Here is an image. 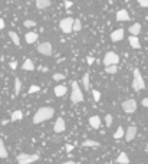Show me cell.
Returning <instances> with one entry per match:
<instances>
[{"label":"cell","mask_w":148,"mask_h":164,"mask_svg":"<svg viewBox=\"0 0 148 164\" xmlns=\"http://www.w3.org/2000/svg\"><path fill=\"white\" fill-rule=\"evenodd\" d=\"M105 122H107V127L112 125V115H111V114H107V117H105Z\"/></svg>","instance_id":"d6a6232c"},{"label":"cell","mask_w":148,"mask_h":164,"mask_svg":"<svg viewBox=\"0 0 148 164\" xmlns=\"http://www.w3.org/2000/svg\"><path fill=\"white\" fill-rule=\"evenodd\" d=\"M20 89H22V81L19 79V78H16L15 79V95H19L20 94Z\"/></svg>","instance_id":"4316f807"},{"label":"cell","mask_w":148,"mask_h":164,"mask_svg":"<svg viewBox=\"0 0 148 164\" xmlns=\"http://www.w3.org/2000/svg\"><path fill=\"white\" fill-rule=\"evenodd\" d=\"M7 122H9V120H4V121H2V125H6Z\"/></svg>","instance_id":"b9f144b4"},{"label":"cell","mask_w":148,"mask_h":164,"mask_svg":"<svg viewBox=\"0 0 148 164\" xmlns=\"http://www.w3.org/2000/svg\"><path fill=\"white\" fill-rule=\"evenodd\" d=\"M76 164H81V163H76Z\"/></svg>","instance_id":"ee69618b"},{"label":"cell","mask_w":148,"mask_h":164,"mask_svg":"<svg viewBox=\"0 0 148 164\" xmlns=\"http://www.w3.org/2000/svg\"><path fill=\"white\" fill-rule=\"evenodd\" d=\"M7 150H6V147H4V143L3 140L0 138V158H7Z\"/></svg>","instance_id":"7402d4cb"},{"label":"cell","mask_w":148,"mask_h":164,"mask_svg":"<svg viewBox=\"0 0 148 164\" xmlns=\"http://www.w3.org/2000/svg\"><path fill=\"white\" fill-rule=\"evenodd\" d=\"M9 66H10V69H13V71H15V69L17 68V62H16V61H12V62L9 63Z\"/></svg>","instance_id":"d590c367"},{"label":"cell","mask_w":148,"mask_h":164,"mask_svg":"<svg viewBox=\"0 0 148 164\" xmlns=\"http://www.w3.org/2000/svg\"><path fill=\"white\" fill-rule=\"evenodd\" d=\"M116 20L118 22H128L129 20V13L125 10V9H121L116 13Z\"/></svg>","instance_id":"7c38bea8"},{"label":"cell","mask_w":148,"mask_h":164,"mask_svg":"<svg viewBox=\"0 0 148 164\" xmlns=\"http://www.w3.org/2000/svg\"><path fill=\"white\" fill-rule=\"evenodd\" d=\"M66 153H70L72 150H74V145H70V144H66V147H65Z\"/></svg>","instance_id":"8d00e7d4"},{"label":"cell","mask_w":148,"mask_h":164,"mask_svg":"<svg viewBox=\"0 0 148 164\" xmlns=\"http://www.w3.org/2000/svg\"><path fill=\"white\" fill-rule=\"evenodd\" d=\"M105 72H107V74H111V75H114V74H116V72H118V66H116V65L105 66Z\"/></svg>","instance_id":"83f0119b"},{"label":"cell","mask_w":148,"mask_h":164,"mask_svg":"<svg viewBox=\"0 0 148 164\" xmlns=\"http://www.w3.org/2000/svg\"><path fill=\"white\" fill-rule=\"evenodd\" d=\"M122 137H125V131H124L122 127H118V130L114 132V138L119 140V138H122Z\"/></svg>","instance_id":"484cf974"},{"label":"cell","mask_w":148,"mask_h":164,"mask_svg":"<svg viewBox=\"0 0 148 164\" xmlns=\"http://www.w3.org/2000/svg\"><path fill=\"white\" fill-rule=\"evenodd\" d=\"M65 130H66V122H65V120L59 117L58 120H56V122H55V125H53V131L56 132V134H61V132H63Z\"/></svg>","instance_id":"9c48e42d"},{"label":"cell","mask_w":148,"mask_h":164,"mask_svg":"<svg viewBox=\"0 0 148 164\" xmlns=\"http://www.w3.org/2000/svg\"><path fill=\"white\" fill-rule=\"evenodd\" d=\"M137 131H138V128H137L135 125H129L128 130L125 131V140H127V141H132V140L137 137Z\"/></svg>","instance_id":"30bf717a"},{"label":"cell","mask_w":148,"mask_h":164,"mask_svg":"<svg viewBox=\"0 0 148 164\" xmlns=\"http://www.w3.org/2000/svg\"><path fill=\"white\" fill-rule=\"evenodd\" d=\"M138 4L141 7H148V0H138Z\"/></svg>","instance_id":"e575fe53"},{"label":"cell","mask_w":148,"mask_h":164,"mask_svg":"<svg viewBox=\"0 0 148 164\" xmlns=\"http://www.w3.org/2000/svg\"><path fill=\"white\" fill-rule=\"evenodd\" d=\"M36 160H39V154H19L17 156L19 164H30Z\"/></svg>","instance_id":"8992f818"},{"label":"cell","mask_w":148,"mask_h":164,"mask_svg":"<svg viewBox=\"0 0 148 164\" xmlns=\"http://www.w3.org/2000/svg\"><path fill=\"white\" fill-rule=\"evenodd\" d=\"M132 88H134V91H141V89L145 88L144 78H142V75H141L140 69H134V81H132Z\"/></svg>","instance_id":"3957f363"},{"label":"cell","mask_w":148,"mask_h":164,"mask_svg":"<svg viewBox=\"0 0 148 164\" xmlns=\"http://www.w3.org/2000/svg\"><path fill=\"white\" fill-rule=\"evenodd\" d=\"M53 79L55 81H63L65 79V75H63V74H53Z\"/></svg>","instance_id":"1f68e13d"},{"label":"cell","mask_w":148,"mask_h":164,"mask_svg":"<svg viewBox=\"0 0 148 164\" xmlns=\"http://www.w3.org/2000/svg\"><path fill=\"white\" fill-rule=\"evenodd\" d=\"M81 29H82V23H81V20H79V19H75V22H74V32H79Z\"/></svg>","instance_id":"f1b7e54d"},{"label":"cell","mask_w":148,"mask_h":164,"mask_svg":"<svg viewBox=\"0 0 148 164\" xmlns=\"http://www.w3.org/2000/svg\"><path fill=\"white\" fill-rule=\"evenodd\" d=\"M22 118H23V112L22 111H15V112H12L10 121H20Z\"/></svg>","instance_id":"cb8c5ba5"},{"label":"cell","mask_w":148,"mask_h":164,"mask_svg":"<svg viewBox=\"0 0 148 164\" xmlns=\"http://www.w3.org/2000/svg\"><path fill=\"white\" fill-rule=\"evenodd\" d=\"M25 38H26V42L32 45V43H35L37 40V33H35V32H29V33L25 35Z\"/></svg>","instance_id":"e0dca14e"},{"label":"cell","mask_w":148,"mask_h":164,"mask_svg":"<svg viewBox=\"0 0 148 164\" xmlns=\"http://www.w3.org/2000/svg\"><path fill=\"white\" fill-rule=\"evenodd\" d=\"M37 52L42 55H46V56H50L52 55V43L42 42L40 45H37Z\"/></svg>","instance_id":"ba28073f"},{"label":"cell","mask_w":148,"mask_h":164,"mask_svg":"<svg viewBox=\"0 0 148 164\" xmlns=\"http://www.w3.org/2000/svg\"><path fill=\"white\" fill-rule=\"evenodd\" d=\"M9 36H10V39L13 40V43L16 45V46H20V39H19V36H17V33H15V32H9Z\"/></svg>","instance_id":"d4e9b609"},{"label":"cell","mask_w":148,"mask_h":164,"mask_svg":"<svg viewBox=\"0 0 148 164\" xmlns=\"http://www.w3.org/2000/svg\"><path fill=\"white\" fill-rule=\"evenodd\" d=\"M63 164H76V163H74V161H65Z\"/></svg>","instance_id":"7bdbcfd3"},{"label":"cell","mask_w":148,"mask_h":164,"mask_svg":"<svg viewBox=\"0 0 148 164\" xmlns=\"http://www.w3.org/2000/svg\"><path fill=\"white\" fill-rule=\"evenodd\" d=\"M116 163L118 164H129V157L125 153H119V156L116 157Z\"/></svg>","instance_id":"9a60e30c"},{"label":"cell","mask_w":148,"mask_h":164,"mask_svg":"<svg viewBox=\"0 0 148 164\" xmlns=\"http://www.w3.org/2000/svg\"><path fill=\"white\" fill-rule=\"evenodd\" d=\"M3 27H4V20L3 19H0V30L3 29Z\"/></svg>","instance_id":"60d3db41"},{"label":"cell","mask_w":148,"mask_h":164,"mask_svg":"<svg viewBox=\"0 0 148 164\" xmlns=\"http://www.w3.org/2000/svg\"><path fill=\"white\" fill-rule=\"evenodd\" d=\"M89 125L92 127V128H95V130H98L99 127H101V118H99L98 115H92V117L89 118Z\"/></svg>","instance_id":"4fadbf2b"},{"label":"cell","mask_w":148,"mask_h":164,"mask_svg":"<svg viewBox=\"0 0 148 164\" xmlns=\"http://www.w3.org/2000/svg\"><path fill=\"white\" fill-rule=\"evenodd\" d=\"M37 9H46L50 6V0H35Z\"/></svg>","instance_id":"d6986e66"},{"label":"cell","mask_w":148,"mask_h":164,"mask_svg":"<svg viewBox=\"0 0 148 164\" xmlns=\"http://www.w3.org/2000/svg\"><path fill=\"white\" fill-rule=\"evenodd\" d=\"M66 91H68V88H66L65 85H58V86H55V89H53V92L56 97H63L66 94Z\"/></svg>","instance_id":"5bb4252c"},{"label":"cell","mask_w":148,"mask_h":164,"mask_svg":"<svg viewBox=\"0 0 148 164\" xmlns=\"http://www.w3.org/2000/svg\"><path fill=\"white\" fill-rule=\"evenodd\" d=\"M122 109L127 114H134L137 111V101L135 99H127L122 102Z\"/></svg>","instance_id":"52a82bcc"},{"label":"cell","mask_w":148,"mask_h":164,"mask_svg":"<svg viewBox=\"0 0 148 164\" xmlns=\"http://www.w3.org/2000/svg\"><path fill=\"white\" fill-rule=\"evenodd\" d=\"M23 71H33V69H35V65H33V62L32 61H30V59H26L25 62H23Z\"/></svg>","instance_id":"44dd1931"},{"label":"cell","mask_w":148,"mask_h":164,"mask_svg":"<svg viewBox=\"0 0 148 164\" xmlns=\"http://www.w3.org/2000/svg\"><path fill=\"white\" fill-rule=\"evenodd\" d=\"M129 45H131L132 49H140L141 45H140V40H138V36H129Z\"/></svg>","instance_id":"2e32d148"},{"label":"cell","mask_w":148,"mask_h":164,"mask_svg":"<svg viewBox=\"0 0 148 164\" xmlns=\"http://www.w3.org/2000/svg\"><path fill=\"white\" fill-rule=\"evenodd\" d=\"M55 115V109L52 107H42L36 111V114L33 115V124H40V122H45L48 120Z\"/></svg>","instance_id":"6da1fadb"},{"label":"cell","mask_w":148,"mask_h":164,"mask_svg":"<svg viewBox=\"0 0 148 164\" xmlns=\"http://www.w3.org/2000/svg\"><path fill=\"white\" fill-rule=\"evenodd\" d=\"M101 144L98 141H95V140H85L82 143V147H99Z\"/></svg>","instance_id":"ffe728a7"},{"label":"cell","mask_w":148,"mask_h":164,"mask_svg":"<svg viewBox=\"0 0 148 164\" xmlns=\"http://www.w3.org/2000/svg\"><path fill=\"white\" fill-rule=\"evenodd\" d=\"M70 101L74 102V104H79V102L83 101V94L79 88V84L76 81L72 82V94H70Z\"/></svg>","instance_id":"7a4b0ae2"},{"label":"cell","mask_w":148,"mask_h":164,"mask_svg":"<svg viewBox=\"0 0 148 164\" xmlns=\"http://www.w3.org/2000/svg\"><path fill=\"white\" fill-rule=\"evenodd\" d=\"M94 61H95V59H94V56H88V58H87L88 65H92V63H94Z\"/></svg>","instance_id":"74e56055"},{"label":"cell","mask_w":148,"mask_h":164,"mask_svg":"<svg viewBox=\"0 0 148 164\" xmlns=\"http://www.w3.org/2000/svg\"><path fill=\"white\" fill-rule=\"evenodd\" d=\"M92 97H94L95 102H98L99 99H101V92H99V91H96V89H94V91H92Z\"/></svg>","instance_id":"f546056e"},{"label":"cell","mask_w":148,"mask_h":164,"mask_svg":"<svg viewBox=\"0 0 148 164\" xmlns=\"http://www.w3.org/2000/svg\"><path fill=\"white\" fill-rule=\"evenodd\" d=\"M124 39V29H116L111 33V40L112 42H119Z\"/></svg>","instance_id":"8fae6325"},{"label":"cell","mask_w":148,"mask_h":164,"mask_svg":"<svg viewBox=\"0 0 148 164\" xmlns=\"http://www.w3.org/2000/svg\"><path fill=\"white\" fill-rule=\"evenodd\" d=\"M40 91V88L37 86V85H32L29 88V94H36V92H39Z\"/></svg>","instance_id":"4dcf8cb0"},{"label":"cell","mask_w":148,"mask_h":164,"mask_svg":"<svg viewBox=\"0 0 148 164\" xmlns=\"http://www.w3.org/2000/svg\"><path fill=\"white\" fill-rule=\"evenodd\" d=\"M141 104H142V107H145V108H147V107H148V98H144V99L141 101Z\"/></svg>","instance_id":"f35d334b"},{"label":"cell","mask_w":148,"mask_h":164,"mask_svg":"<svg viewBox=\"0 0 148 164\" xmlns=\"http://www.w3.org/2000/svg\"><path fill=\"white\" fill-rule=\"evenodd\" d=\"M65 7H66V9L72 7V2H69V0H66V2H65Z\"/></svg>","instance_id":"ab89813d"},{"label":"cell","mask_w":148,"mask_h":164,"mask_svg":"<svg viewBox=\"0 0 148 164\" xmlns=\"http://www.w3.org/2000/svg\"><path fill=\"white\" fill-rule=\"evenodd\" d=\"M82 82H83V89L85 91H89L91 85H89V74H83V78H82Z\"/></svg>","instance_id":"603a6c76"},{"label":"cell","mask_w":148,"mask_h":164,"mask_svg":"<svg viewBox=\"0 0 148 164\" xmlns=\"http://www.w3.org/2000/svg\"><path fill=\"white\" fill-rule=\"evenodd\" d=\"M119 62V56L115 52H107L104 56V65L105 66H111V65H118Z\"/></svg>","instance_id":"5b68a950"},{"label":"cell","mask_w":148,"mask_h":164,"mask_svg":"<svg viewBox=\"0 0 148 164\" xmlns=\"http://www.w3.org/2000/svg\"><path fill=\"white\" fill-rule=\"evenodd\" d=\"M74 22H75V19H72V17H65V19L61 20L59 27H61V30L63 33H70L74 30Z\"/></svg>","instance_id":"277c9868"},{"label":"cell","mask_w":148,"mask_h":164,"mask_svg":"<svg viewBox=\"0 0 148 164\" xmlns=\"http://www.w3.org/2000/svg\"><path fill=\"white\" fill-rule=\"evenodd\" d=\"M25 26H26V27H35V26H36V22H33V20H26V22H25Z\"/></svg>","instance_id":"836d02e7"},{"label":"cell","mask_w":148,"mask_h":164,"mask_svg":"<svg viewBox=\"0 0 148 164\" xmlns=\"http://www.w3.org/2000/svg\"><path fill=\"white\" fill-rule=\"evenodd\" d=\"M129 33H132V36H138L141 33V25L140 23H134L129 27Z\"/></svg>","instance_id":"ac0fdd59"}]
</instances>
